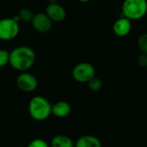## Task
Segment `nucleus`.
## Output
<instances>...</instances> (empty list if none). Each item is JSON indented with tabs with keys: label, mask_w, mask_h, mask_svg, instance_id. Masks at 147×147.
I'll return each instance as SVG.
<instances>
[{
	"label": "nucleus",
	"mask_w": 147,
	"mask_h": 147,
	"mask_svg": "<svg viewBox=\"0 0 147 147\" xmlns=\"http://www.w3.org/2000/svg\"><path fill=\"white\" fill-rule=\"evenodd\" d=\"M36 55L34 51L27 46H21L9 52V65L16 71H27L35 62Z\"/></svg>",
	"instance_id": "f257e3e1"
},
{
	"label": "nucleus",
	"mask_w": 147,
	"mask_h": 147,
	"mask_svg": "<svg viewBox=\"0 0 147 147\" xmlns=\"http://www.w3.org/2000/svg\"><path fill=\"white\" fill-rule=\"evenodd\" d=\"M28 112L34 121H43L52 115V104L44 96H35L28 103Z\"/></svg>",
	"instance_id": "f03ea898"
},
{
	"label": "nucleus",
	"mask_w": 147,
	"mask_h": 147,
	"mask_svg": "<svg viewBox=\"0 0 147 147\" xmlns=\"http://www.w3.org/2000/svg\"><path fill=\"white\" fill-rule=\"evenodd\" d=\"M146 13V0H124L122 4V16L129 20H140Z\"/></svg>",
	"instance_id": "7ed1b4c3"
},
{
	"label": "nucleus",
	"mask_w": 147,
	"mask_h": 147,
	"mask_svg": "<svg viewBox=\"0 0 147 147\" xmlns=\"http://www.w3.org/2000/svg\"><path fill=\"white\" fill-rule=\"evenodd\" d=\"M20 32L19 22L14 17L0 19V40H11Z\"/></svg>",
	"instance_id": "20e7f679"
},
{
	"label": "nucleus",
	"mask_w": 147,
	"mask_h": 147,
	"mask_svg": "<svg viewBox=\"0 0 147 147\" xmlns=\"http://www.w3.org/2000/svg\"><path fill=\"white\" fill-rule=\"evenodd\" d=\"M95 76V67L88 62L79 63L76 65L72 70V78H74L75 81L78 83H88Z\"/></svg>",
	"instance_id": "39448f33"
},
{
	"label": "nucleus",
	"mask_w": 147,
	"mask_h": 147,
	"mask_svg": "<svg viewBox=\"0 0 147 147\" xmlns=\"http://www.w3.org/2000/svg\"><path fill=\"white\" fill-rule=\"evenodd\" d=\"M16 86L23 92H32L38 86L37 78L31 73L23 71L16 78Z\"/></svg>",
	"instance_id": "423d86ee"
},
{
	"label": "nucleus",
	"mask_w": 147,
	"mask_h": 147,
	"mask_svg": "<svg viewBox=\"0 0 147 147\" xmlns=\"http://www.w3.org/2000/svg\"><path fill=\"white\" fill-rule=\"evenodd\" d=\"M31 24L37 32L45 34L51 30L53 26V22L50 20V18L47 16L46 13L38 12L34 14Z\"/></svg>",
	"instance_id": "0eeeda50"
},
{
	"label": "nucleus",
	"mask_w": 147,
	"mask_h": 147,
	"mask_svg": "<svg viewBox=\"0 0 147 147\" xmlns=\"http://www.w3.org/2000/svg\"><path fill=\"white\" fill-rule=\"evenodd\" d=\"M45 13L53 22H60L64 21L66 16L65 9L58 3H50L47 6Z\"/></svg>",
	"instance_id": "6e6552de"
},
{
	"label": "nucleus",
	"mask_w": 147,
	"mask_h": 147,
	"mask_svg": "<svg viewBox=\"0 0 147 147\" xmlns=\"http://www.w3.org/2000/svg\"><path fill=\"white\" fill-rule=\"evenodd\" d=\"M132 29L131 20L125 16L117 19L113 25V31L119 37H125L129 34Z\"/></svg>",
	"instance_id": "1a4fd4ad"
},
{
	"label": "nucleus",
	"mask_w": 147,
	"mask_h": 147,
	"mask_svg": "<svg viewBox=\"0 0 147 147\" xmlns=\"http://www.w3.org/2000/svg\"><path fill=\"white\" fill-rule=\"evenodd\" d=\"M71 111V105L65 101H59L52 104V115L58 118L67 117Z\"/></svg>",
	"instance_id": "9d476101"
},
{
	"label": "nucleus",
	"mask_w": 147,
	"mask_h": 147,
	"mask_svg": "<svg viewBox=\"0 0 147 147\" xmlns=\"http://www.w3.org/2000/svg\"><path fill=\"white\" fill-rule=\"evenodd\" d=\"M74 147H102V142L96 136L84 135L78 139Z\"/></svg>",
	"instance_id": "9b49d317"
},
{
	"label": "nucleus",
	"mask_w": 147,
	"mask_h": 147,
	"mask_svg": "<svg viewBox=\"0 0 147 147\" xmlns=\"http://www.w3.org/2000/svg\"><path fill=\"white\" fill-rule=\"evenodd\" d=\"M73 140L64 134H58L52 139L51 147H74Z\"/></svg>",
	"instance_id": "f8f14e48"
},
{
	"label": "nucleus",
	"mask_w": 147,
	"mask_h": 147,
	"mask_svg": "<svg viewBox=\"0 0 147 147\" xmlns=\"http://www.w3.org/2000/svg\"><path fill=\"white\" fill-rule=\"evenodd\" d=\"M17 16H18V17L20 19V21L24 22H31L34 14L30 9L22 8V9H20Z\"/></svg>",
	"instance_id": "ddd939ff"
},
{
	"label": "nucleus",
	"mask_w": 147,
	"mask_h": 147,
	"mask_svg": "<svg viewBox=\"0 0 147 147\" xmlns=\"http://www.w3.org/2000/svg\"><path fill=\"white\" fill-rule=\"evenodd\" d=\"M88 87L90 90L92 91H98L102 89V82L100 78H96V76L91 78L88 83Z\"/></svg>",
	"instance_id": "4468645a"
},
{
	"label": "nucleus",
	"mask_w": 147,
	"mask_h": 147,
	"mask_svg": "<svg viewBox=\"0 0 147 147\" xmlns=\"http://www.w3.org/2000/svg\"><path fill=\"white\" fill-rule=\"evenodd\" d=\"M138 47L141 53L147 54V33L141 34L138 39Z\"/></svg>",
	"instance_id": "2eb2a0df"
},
{
	"label": "nucleus",
	"mask_w": 147,
	"mask_h": 147,
	"mask_svg": "<svg viewBox=\"0 0 147 147\" xmlns=\"http://www.w3.org/2000/svg\"><path fill=\"white\" fill-rule=\"evenodd\" d=\"M9 62V52L4 49H0V68L4 67Z\"/></svg>",
	"instance_id": "dca6fc26"
},
{
	"label": "nucleus",
	"mask_w": 147,
	"mask_h": 147,
	"mask_svg": "<svg viewBox=\"0 0 147 147\" xmlns=\"http://www.w3.org/2000/svg\"><path fill=\"white\" fill-rule=\"evenodd\" d=\"M27 147H49L47 142L42 139H34L33 140Z\"/></svg>",
	"instance_id": "f3484780"
},
{
	"label": "nucleus",
	"mask_w": 147,
	"mask_h": 147,
	"mask_svg": "<svg viewBox=\"0 0 147 147\" xmlns=\"http://www.w3.org/2000/svg\"><path fill=\"white\" fill-rule=\"evenodd\" d=\"M138 64L140 67H147V54L146 53H141L138 57Z\"/></svg>",
	"instance_id": "a211bd4d"
},
{
	"label": "nucleus",
	"mask_w": 147,
	"mask_h": 147,
	"mask_svg": "<svg viewBox=\"0 0 147 147\" xmlns=\"http://www.w3.org/2000/svg\"><path fill=\"white\" fill-rule=\"evenodd\" d=\"M79 2H82V3H87V2H89V1H90V0H78Z\"/></svg>",
	"instance_id": "6ab92c4d"
},
{
	"label": "nucleus",
	"mask_w": 147,
	"mask_h": 147,
	"mask_svg": "<svg viewBox=\"0 0 147 147\" xmlns=\"http://www.w3.org/2000/svg\"><path fill=\"white\" fill-rule=\"evenodd\" d=\"M49 1H50L51 3H57V2H58V0H49Z\"/></svg>",
	"instance_id": "aec40b11"
}]
</instances>
